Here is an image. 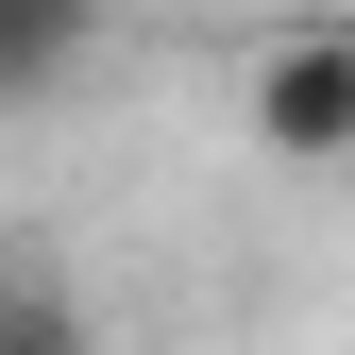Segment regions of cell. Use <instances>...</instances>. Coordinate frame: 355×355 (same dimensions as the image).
<instances>
[{
	"mask_svg": "<svg viewBox=\"0 0 355 355\" xmlns=\"http://www.w3.org/2000/svg\"><path fill=\"white\" fill-rule=\"evenodd\" d=\"M0 338H68V304L51 288H0Z\"/></svg>",
	"mask_w": 355,
	"mask_h": 355,
	"instance_id": "cell-3",
	"label": "cell"
},
{
	"mask_svg": "<svg viewBox=\"0 0 355 355\" xmlns=\"http://www.w3.org/2000/svg\"><path fill=\"white\" fill-rule=\"evenodd\" d=\"M237 136L271 169H355V17H304L237 68Z\"/></svg>",
	"mask_w": 355,
	"mask_h": 355,
	"instance_id": "cell-1",
	"label": "cell"
},
{
	"mask_svg": "<svg viewBox=\"0 0 355 355\" xmlns=\"http://www.w3.org/2000/svg\"><path fill=\"white\" fill-rule=\"evenodd\" d=\"M102 34V0H0V102H51Z\"/></svg>",
	"mask_w": 355,
	"mask_h": 355,
	"instance_id": "cell-2",
	"label": "cell"
},
{
	"mask_svg": "<svg viewBox=\"0 0 355 355\" xmlns=\"http://www.w3.org/2000/svg\"><path fill=\"white\" fill-rule=\"evenodd\" d=\"M338 17H355V0H338Z\"/></svg>",
	"mask_w": 355,
	"mask_h": 355,
	"instance_id": "cell-4",
	"label": "cell"
}]
</instances>
